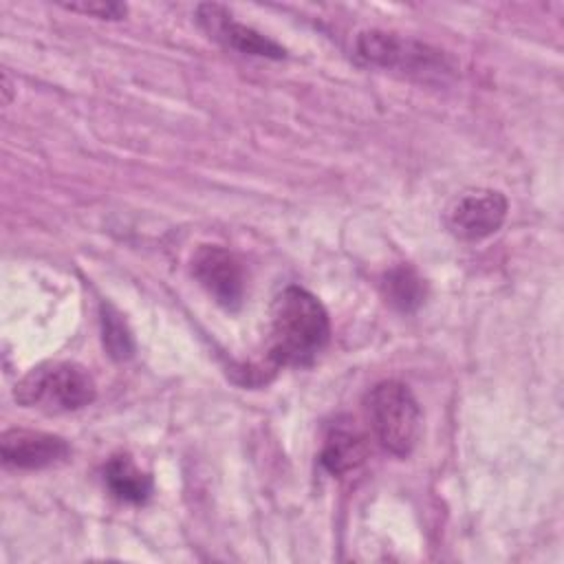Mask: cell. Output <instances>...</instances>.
Wrapping results in <instances>:
<instances>
[{"mask_svg": "<svg viewBox=\"0 0 564 564\" xmlns=\"http://www.w3.org/2000/svg\"><path fill=\"white\" fill-rule=\"evenodd\" d=\"M330 337L324 304L302 286H286L273 302L267 361L280 366H308Z\"/></svg>", "mask_w": 564, "mask_h": 564, "instance_id": "1", "label": "cell"}, {"mask_svg": "<svg viewBox=\"0 0 564 564\" xmlns=\"http://www.w3.org/2000/svg\"><path fill=\"white\" fill-rule=\"evenodd\" d=\"M24 408L59 414L86 408L97 397L93 375L75 361H48L29 370L13 392Z\"/></svg>", "mask_w": 564, "mask_h": 564, "instance_id": "2", "label": "cell"}, {"mask_svg": "<svg viewBox=\"0 0 564 564\" xmlns=\"http://www.w3.org/2000/svg\"><path fill=\"white\" fill-rule=\"evenodd\" d=\"M377 443L392 456H408L421 436V408L412 390L397 379L375 383L364 401Z\"/></svg>", "mask_w": 564, "mask_h": 564, "instance_id": "3", "label": "cell"}, {"mask_svg": "<svg viewBox=\"0 0 564 564\" xmlns=\"http://www.w3.org/2000/svg\"><path fill=\"white\" fill-rule=\"evenodd\" d=\"M355 51L366 64L399 70L425 84L445 82L456 70L452 57L445 51L390 31L372 29L359 33Z\"/></svg>", "mask_w": 564, "mask_h": 564, "instance_id": "4", "label": "cell"}, {"mask_svg": "<svg viewBox=\"0 0 564 564\" xmlns=\"http://www.w3.org/2000/svg\"><path fill=\"white\" fill-rule=\"evenodd\" d=\"M509 212V203L502 192L496 189H469L458 194L445 209L447 231L465 242H478L494 236Z\"/></svg>", "mask_w": 564, "mask_h": 564, "instance_id": "5", "label": "cell"}, {"mask_svg": "<svg viewBox=\"0 0 564 564\" xmlns=\"http://www.w3.org/2000/svg\"><path fill=\"white\" fill-rule=\"evenodd\" d=\"M192 273L216 304L227 311L240 306L247 278L236 253L220 245H200L192 256Z\"/></svg>", "mask_w": 564, "mask_h": 564, "instance_id": "6", "label": "cell"}, {"mask_svg": "<svg viewBox=\"0 0 564 564\" xmlns=\"http://www.w3.org/2000/svg\"><path fill=\"white\" fill-rule=\"evenodd\" d=\"M196 22L212 40H216L223 46L234 48L238 53L269 57V59H282L286 55V51L278 42H273L264 33L238 22L223 4H216V2L198 4Z\"/></svg>", "mask_w": 564, "mask_h": 564, "instance_id": "7", "label": "cell"}, {"mask_svg": "<svg viewBox=\"0 0 564 564\" xmlns=\"http://www.w3.org/2000/svg\"><path fill=\"white\" fill-rule=\"evenodd\" d=\"M2 463L13 469H44L68 458L70 447L62 436L37 430H7L0 441Z\"/></svg>", "mask_w": 564, "mask_h": 564, "instance_id": "8", "label": "cell"}, {"mask_svg": "<svg viewBox=\"0 0 564 564\" xmlns=\"http://www.w3.org/2000/svg\"><path fill=\"white\" fill-rule=\"evenodd\" d=\"M368 456V438L366 432L357 425L352 416H337L322 443L319 460L333 476H344L357 469Z\"/></svg>", "mask_w": 564, "mask_h": 564, "instance_id": "9", "label": "cell"}, {"mask_svg": "<svg viewBox=\"0 0 564 564\" xmlns=\"http://www.w3.org/2000/svg\"><path fill=\"white\" fill-rule=\"evenodd\" d=\"M104 482L117 500L130 505H141L152 494L150 474L143 471L128 454H117L106 463Z\"/></svg>", "mask_w": 564, "mask_h": 564, "instance_id": "10", "label": "cell"}, {"mask_svg": "<svg viewBox=\"0 0 564 564\" xmlns=\"http://www.w3.org/2000/svg\"><path fill=\"white\" fill-rule=\"evenodd\" d=\"M381 289L386 302L403 313L416 311L425 302V282L410 264H399L390 269L383 275Z\"/></svg>", "mask_w": 564, "mask_h": 564, "instance_id": "11", "label": "cell"}, {"mask_svg": "<svg viewBox=\"0 0 564 564\" xmlns=\"http://www.w3.org/2000/svg\"><path fill=\"white\" fill-rule=\"evenodd\" d=\"M101 339L112 359H128L134 350L132 333L126 319L108 304H101Z\"/></svg>", "mask_w": 564, "mask_h": 564, "instance_id": "12", "label": "cell"}, {"mask_svg": "<svg viewBox=\"0 0 564 564\" xmlns=\"http://www.w3.org/2000/svg\"><path fill=\"white\" fill-rule=\"evenodd\" d=\"M64 7L70 11L101 18V20H121L128 13V7L121 2H70Z\"/></svg>", "mask_w": 564, "mask_h": 564, "instance_id": "13", "label": "cell"}]
</instances>
